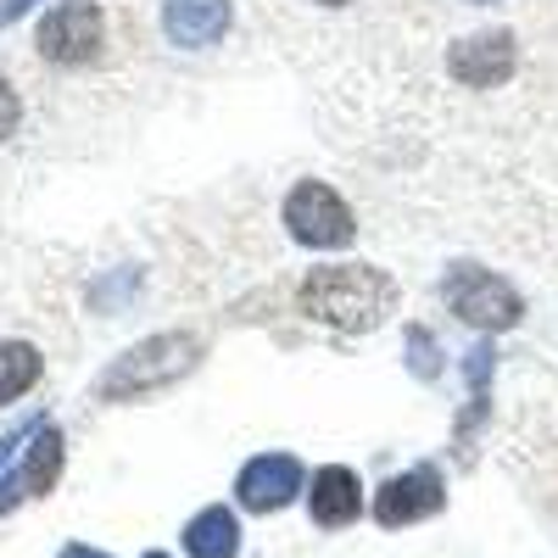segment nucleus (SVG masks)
<instances>
[{
  "instance_id": "7",
  "label": "nucleus",
  "mask_w": 558,
  "mask_h": 558,
  "mask_svg": "<svg viewBox=\"0 0 558 558\" xmlns=\"http://www.w3.org/2000/svg\"><path fill=\"white\" fill-rule=\"evenodd\" d=\"M447 508V475L436 463H413V470L391 475L380 492H375V520L386 531H408V525H425Z\"/></svg>"
},
{
  "instance_id": "20",
  "label": "nucleus",
  "mask_w": 558,
  "mask_h": 558,
  "mask_svg": "<svg viewBox=\"0 0 558 558\" xmlns=\"http://www.w3.org/2000/svg\"><path fill=\"white\" fill-rule=\"evenodd\" d=\"M470 7H497V0H470Z\"/></svg>"
},
{
  "instance_id": "14",
  "label": "nucleus",
  "mask_w": 558,
  "mask_h": 558,
  "mask_svg": "<svg viewBox=\"0 0 558 558\" xmlns=\"http://www.w3.org/2000/svg\"><path fill=\"white\" fill-rule=\"evenodd\" d=\"M408 368L418 380H441V347L425 324H408Z\"/></svg>"
},
{
  "instance_id": "19",
  "label": "nucleus",
  "mask_w": 558,
  "mask_h": 558,
  "mask_svg": "<svg viewBox=\"0 0 558 558\" xmlns=\"http://www.w3.org/2000/svg\"><path fill=\"white\" fill-rule=\"evenodd\" d=\"M318 7H352V0H318Z\"/></svg>"
},
{
  "instance_id": "6",
  "label": "nucleus",
  "mask_w": 558,
  "mask_h": 558,
  "mask_svg": "<svg viewBox=\"0 0 558 558\" xmlns=\"http://www.w3.org/2000/svg\"><path fill=\"white\" fill-rule=\"evenodd\" d=\"M62 463H68V441H62V430L51 425V418H39L34 436H28V447H23V463H12V470L0 475V520H7L17 502L57 492Z\"/></svg>"
},
{
  "instance_id": "1",
  "label": "nucleus",
  "mask_w": 558,
  "mask_h": 558,
  "mask_svg": "<svg viewBox=\"0 0 558 558\" xmlns=\"http://www.w3.org/2000/svg\"><path fill=\"white\" fill-rule=\"evenodd\" d=\"M296 302L324 330L368 336L397 313V279L386 268H368V263H324V268H307Z\"/></svg>"
},
{
  "instance_id": "3",
  "label": "nucleus",
  "mask_w": 558,
  "mask_h": 558,
  "mask_svg": "<svg viewBox=\"0 0 558 558\" xmlns=\"http://www.w3.org/2000/svg\"><path fill=\"white\" fill-rule=\"evenodd\" d=\"M441 302L458 324H470L481 336H502L525 318V296L508 286L502 274L481 268V263H452L441 274Z\"/></svg>"
},
{
  "instance_id": "5",
  "label": "nucleus",
  "mask_w": 558,
  "mask_h": 558,
  "mask_svg": "<svg viewBox=\"0 0 558 558\" xmlns=\"http://www.w3.org/2000/svg\"><path fill=\"white\" fill-rule=\"evenodd\" d=\"M34 45H39V57L57 62V68H89V62H101L107 17H101L96 0H57V7H45Z\"/></svg>"
},
{
  "instance_id": "17",
  "label": "nucleus",
  "mask_w": 558,
  "mask_h": 558,
  "mask_svg": "<svg viewBox=\"0 0 558 558\" xmlns=\"http://www.w3.org/2000/svg\"><path fill=\"white\" fill-rule=\"evenodd\" d=\"M39 7V0H0V28H12L23 12H34Z\"/></svg>"
},
{
  "instance_id": "11",
  "label": "nucleus",
  "mask_w": 558,
  "mask_h": 558,
  "mask_svg": "<svg viewBox=\"0 0 558 558\" xmlns=\"http://www.w3.org/2000/svg\"><path fill=\"white\" fill-rule=\"evenodd\" d=\"M229 23H235L229 0H162V34L179 51H207L229 34Z\"/></svg>"
},
{
  "instance_id": "8",
  "label": "nucleus",
  "mask_w": 558,
  "mask_h": 558,
  "mask_svg": "<svg viewBox=\"0 0 558 558\" xmlns=\"http://www.w3.org/2000/svg\"><path fill=\"white\" fill-rule=\"evenodd\" d=\"M302 492H307V470L291 452H257L235 475V502L246 514H279V508H291Z\"/></svg>"
},
{
  "instance_id": "2",
  "label": "nucleus",
  "mask_w": 558,
  "mask_h": 558,
  "mask_svg": "<svg viewBox=\"0 0 558 558\" xmlns=\"http://www.w3.org/2000/svg\"><path fill=\"white\" fill-rule=\"evenodd\" d=\"M196 363H202V341H196V336H184V330L146 336V341H134L129 352H118V357L101 368L96 397H101V402H140V397H157V391L179 386Z\"/></svg>"
},
{
  "instance_id": "16",
  "label": "nucleus",
  "mask_w": 558,
  "mask_h": 558,
  "mask_svg": "<svg viewBox=\"0 0 558 558\" xmlns=\"http://www.w3.org/2000/svg\"><path fill=\"white\" fill-rule=\"evenodd\" d=\"M34 425H39V418H28V425H23V430H12V436H0V475H7V463L17 458V447L34 436Z\"/></svg>"
},
{
  "instance_id": "4",
  "label": "nucleus",
  "mask_w": 558,
  "mask_h": 558,
  "mask_svg": "<svg viewBox=\"0 0 558 558\" xmlns=\"http://www.w3.org/2000/svg\"><path fill=\"white\" fill-rule=\"evenodd\" d=\"M286 229L291 241L307 252H347L357 241V218L347 207V196L324 179H296L286 196Z\"/></svg>"
},
{
  "instance_id": "13",
  "label": "nucleus",
  "mask_w": 558,
  "mask_h": 558,
  "mask_svg": "<svg viewBox=\"0 0 558 558\" xmlns=\"http://www.w3.org/2000/svg\"><path fill=\"white\" fill-rule=\"evenodd\" d=\"M39 375H45L39 347H28V341H0V408L17 402V397H28V391L39 386Z\"/></svg>"
},
{
  "instance_id": "18",
  "label": "nucleus",
  "mask_w": 558,
  "mask_h": 558,
  "mask_svg": "<svg viewBox=\"0 0 558 558\" xmlns=\"http://www.w3.org/2000/svg\"><path fill=\"white\" fill-rule=\"evenodd\" d=\"M62 558H112V553H101V547H89V542H68V547H62Z\"/></svg>"
},
{
  "instance_id": "9",
  "label": "nucleus",
  "mask_w": 558,
  "mask_h": 558,
  "mask_svg": "<svg viewBox=\"0 0 558 558\" xmlns=\"http://www.w3.org/2000/svg\"><path fill=\"white\" fill-rule=\"evenodd\" d=\"M514 68H520V39L508 28L463 34V39H452V51H447V73L463 89H497V84L514 78Z\"/></svg>"
},
{
  "instance_id": "15",
  "label": "nucleus",
  "mask_w": 558,
  "mask_h": 558,
  "mask_svg": "<svg viewBox=\"0 0 558 558\" xmlns=\"http://www.w3.org/2000/svg\"><path fill=\"white\" fill-rule=\"evenodd\" d=\"M17 123H23V101H17V89L0 78V146H7V140L17 134Z\"/></svg>"
},
{
  "instance_id": "10",
  "label": "nucleus",
  "mask_w": 558,
  "mask_h": 558,
  "mask_svg": "<svg viewBox=\"0 0 558 558\" xmlns=\"http://www.w3.org/2000/svg\"><path fill=\"white\" fill-rule=\"evenodd\" d=\"M307 520L318 531H347L363 520V481L347 470V463H324V470L307 475Z\"/></svg>"
},
{
  "instance_id": "21",
  "label": "nucleus",
  "mask_w": 558,
  "mask_h": 558,
  "mask_svg": "<svg viewBox=\"0 0 558 558\" xmlns=\"http://www.w3.org/2000/svg\"><path fill=\"white\" fill-rule=\"evenodd\" d=\"M140 558H168V553H140Z\"/></svg>"
},
{
  "instance_id": "12",
  "label": "nucleus",
  "mask_w": 558,
  "mask_h": 558,
  "mask_svg": "<svg viewBox=\"0 0 558 558\" xmlns=\"http://www.w3.org/2000/svg\"><path fill=\"white\" fill-rule=\"evenodd\" d=\"M179 542H184L191 558H241V520H235V508H223V502L202 508V514L179 531Z\"/></svg>"
}]
</instances>
